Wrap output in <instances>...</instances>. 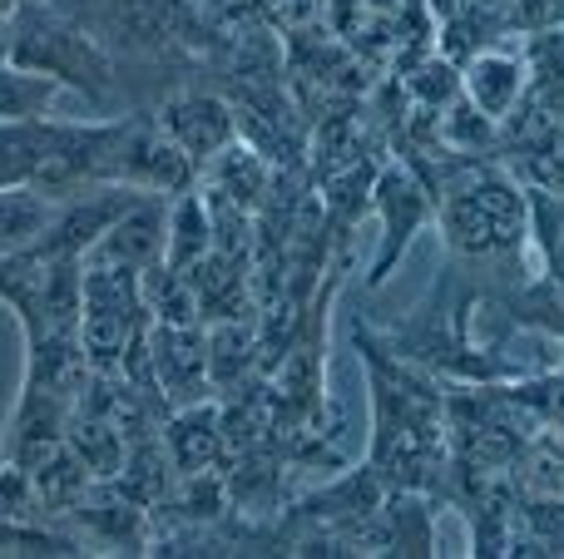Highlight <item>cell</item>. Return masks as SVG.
Here are the masks:
<instances>
[{
  "instance_id": "cell-11",
  "label": "cell",
  "mask_w": 564,
  "mask_h": 559,
  "mask_svg": "<svg viewBox=\"0 0 564 559\" xmlns=\"http://www.w3.org/2000/svg\"><path fill=\"white\" fill-rule=\"evenodd\" d=\"M30 0H0V15H15V10H25Z\"/></svg>"
},
{
  "instance_id": "cell-2",
  "label": "cell",
  "mask_w": 564,
  "mask_h": 559,
  "mask_svg": "<svg viewBox=\"0 0 564 559\" xmlns=\"http://www.w3.org/2000/svg\"><path fill=\"white\" fill-rule=\"evenodd\" d=\"M10 30H15V40H10V59L15 65L59 79L65 95H79L95 114H129L134 109L124 69L115 65L105 40L69 6H59V0H30L25 10L10 15Z\"/></svg>"
},
{
  "instance_id": "cell-7",
  "label": "cell",
  "mask_w": 564,
  "mask_h": 559,
  "mask_svg": "<svg viewBox=\"0 0 564 559\" xmlns=\"http://www.w3.org/2000/svg\"><path fill=\"white\" fill-rule=\"evenodd\" d=\"M59 119H10L0 124V188H35Z\"/></svg>"
},
{
  "instance_id": "cell-1",
  "label": "cell",
  "mask_w": 564,
  "mask_h": 559,
  "mask_svg": "<svg viewBox=\"0 0 564 559\" xmlns=\"http://www.w3.org/2000/svg\"><path fill=\"white\" fill-rule=\"evenodd\" d=\"M351 342L367 366L371 386V451L367 461L397 491H421L441 505L451 475V436H446V392L441 376L421 372L397 357L371 322H351Z\"/></svg>"
},
{
  "instance_id": "cell-9",
  "label": "cell",
  "mask_w": 564,
  "mask_h": 559,
  "mask_svg": "<svg viewBox=\"0 0 564 559\" xmlns=\"http://www.w3.org/2000/svg\"><path fill=\"white\" fill-rule=\"evenodd\" d=\"M55 198H45L40 188H0V253H20L35 248L45 238V228L55 223Z\"/></svg>"
},
{
  "instance_id": "cell-8",
  "label": "cell",
  "mask_w": 564,
  "mask_h": 559,
  "mask_svg": "<svg viewBox=\"0 0 564 559\" xmlns=\"http://www.w3.org/2000/svg\"><path fill=\"white\" fill-rule=\"evenodd\" d=\"M59 99H65L59 79L15 65V59L0 65V124H10V119H55Z\"/></svg>"
},
{
  "instance_id": "cell-4",
  "label": "cell",
  "mask_w": 564,
  "mask_h": 559,
  "mask_svg": "<svg viewBox=\"0 0 564 559\" xmlns=\"http://www.w3.org/2000/svg\"><path fill=\"white\" fill-rule=\"evenodd\" d=\"M154 114H159V124L169 129V139L188 154V164H194L198 174H204L228 144H238V114H234L224 89H214V85L174 89V95H164L154 105Z\"/></svg>"
},
{
  "instance_id": "cell-10",
  "label": "cell",
  "mask_w": 564,
  "mask_h": 559,
  "mask_svg": "<svg viewBox=\"0 0 564 559\" xmlns=\"http://www.w3.org/2000/svg\"><path fill=\"white\" fill-rule=\"evenodd\" d=\"M10 40H15V30H10V15H0V65L10 59Z\"/></svg>"
},
{
  "instance_id": "cell-5",
  "label": "cell",
  "mask_w": 564,
  "mask_h": 559,
  "mask_svg": "<svg viewBox=\"0 0 564 559\" xmlns=\"http://www.w3.org/2000/svg\"><path fill=\"white\" fill-rule=\"evenodd\" d=\"M149 372L159 396L174 406H194L214 392L208 382V327H169L149 322Z\"/></svg>"
},
{
  "instance_id": "cell-6",
  "label": "cell",
  "mask_w": 564,
  "mask_h": 559,
  "mask_svg": "<svg viewBox=\"0 0 564 559\" xmlns=\"http://www.w3.org/2000/svg\"><path fill=\"white\" fill-rule=\"evenodd\" d=\"M460 95H466L480 114L496 119V124H510V114H516L530 95V59L506 45L476 50L470 59H460Z\"/></svg>"
},
{
  "instance_id": "cell-3",
  "label": "cell",
  "mask_w": 564,
  "mask_h": 559,
  "mask_svg": "<svg viewBox=\"0 0 564 559\" xmlns=\"http://www.w3.org/2000/svg\"><path fill=\"white\" fill-rule=\"evenodd\" d=\"M371 213L381 218V248L367 273V287L377 293V287L391 283V273H397V263L406 257L411 238L436 218V188H431L406 158H401V164H381L377 178H371Z\"/></svg>"
}]
</instances>
